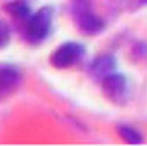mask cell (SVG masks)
Listing matches in <instances>:
<instances>
[{"label":"cell","instance_id":"8fae6325","mask_svg":"<svg viewBox=\"0 0 147 146\" xmlns=\"http://www.w3.org/2000/svg\"><path fill=\"white\" fill-rule=\"evenodd\" d=\"M140 2V5H142V6H147V0H138Z\"/></svg>","mask_w":147,"mask_h":146},{"label":"cell","instance_id":"8992f818","mask_svg":"<svg viewBox=\"0 0 147 146\" xmlns=\"http://www.w3.org/2000/svg\"><path fill=\"white\" fill-rule=\"evenodd\" d=\"M22 82V73L14 65H0V98L13 93Z\"/></svg>","mask_w":147,"mask_h":146},{"label":"cell","instance_id":"5b68a950","mask_svg":"<svg viewBox=\"0 0 147 146\" xmlns=\"http://www.w3.org/2000/svg\"><path fill=\"white\" fill-rule=\"evenodd\" d=\"M116 58L113 54H99L87 67V75L94 82H101L105 76L115 72L116 69Z\"/></svg>","mask_w":147,"mask_h":146},{"label":"cell","instance_id":"30bf717a","mask_svg":"<svg viewBox=\"0 0 147 146\" xmlns=\"http://www.w3.org/2000/svg\"><path fill=\"white\" fill-rule=\"evenodd\" d=\"M9 39H11L9 25L6 22L0 20V48H3V47H6L9 44Z\"/></svg>","mask_w":147,"mask_h":146},{"label":"cell","instance_id":"6da1fadb","mask_svg":"<svg viewBox=\"0 0 147 146\" xmlns=\"http://www.w3.org/2000/svg\"><path fill=\"white\" fill-rule=\"evenodd\" d=\"M54 22V8L47 5L39 8L22 23V36L28 44H42L53 31Z\"/></svg>","mask_w":147,"mask_h":146},{"label":"cell","instance_id":"3957f363","mask_svg":"<svg viewBox=\"0 0 147 146\" xmlns=\"http://www.w3.org/2000/svg\"><path fill=\"white\" fill-rule=\"evenodd\" d=\"M84 56H85V47L81 42L68 41L51 51L50 64L57 70H65L79 64L84 59Z\"/></svg>","mask_w":147,"mask_h":146},{"label":"cell","instance_id":"7a4b0ae2","mask_svg":"<svg viewBox=\"0 0 147 146\" xmlns=\"http://www.w3.org/2000/svg\"><path fill=\"white\" fill-rule=\"evenodd\" d=\"M70 13L74 26L85 36H98L105 30V23L93 13L90 0H71Z\"/></svg>","mask_w":147,"mask_h":146},{"label":"cell","instance_id":"277c9868","mask_svg":"<svg viewBox=\"0 0 147 146\" xmlns=\"http://www.w3.org/2000/svg\"><path fill=\"white\" fill-rule=\"evenodd\" d=\"M99 86H101L102 95L110 103H113L116 106L127 104V101L130 98V87L125 75L113 72L99 82Z\"/></svg>","mask_w":147,"mask_h":146},{"label":"cell","instance_id":"ba28073f","mask_svg":"<svg viewBox=\"0 0 147 146\" xmlns=\"http://www.w3.org/2000/svg\"><path fill=\"white\" fill-rule=\"evenodd\" d=\"M116 134L129 145H141L142 141H144L142 134L138 131V129H135L129 124H118L116 126Z\"/></svg>","mask_w":147,"mask_h":146},{"label":"cell","instance_id":"52a82bcc","mask_svg":"<svg viewBox=\"0 0 147 146\" xmlns=\"http://www.w3.org/2000/svg\"><path fill=\"white\" fill-rule=\"evenodd\" d=\"M3 11L6 14H9L14 20H17L20 23H23L33 14L31 13V6L26 0H11V2H6L3 5Z\"/></svg>","mask_w":147,"mask_h":146},{"label":"cell","instance_id":"9c48e42d","mask_svg":"<svg viewBox=\"0 0 147 146\" xmlns=\"http://www.w3.org/2000/svg\"><path fill=\"white\" fill-rule=\"evenodd\" d=\"M132 59L138 64L147 62V44L144 41H138L132 47Z\"/></svg>","mask_w":147,"mask_h":146}]
</instances>
